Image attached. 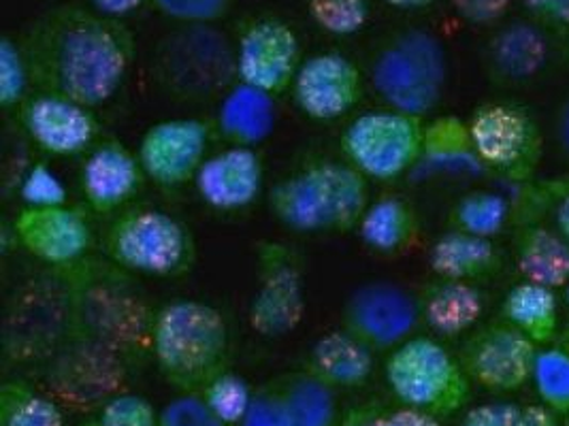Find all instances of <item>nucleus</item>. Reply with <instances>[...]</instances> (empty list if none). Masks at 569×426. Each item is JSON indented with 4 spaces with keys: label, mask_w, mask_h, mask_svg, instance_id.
Listing matches in <instances>:
<instances>
[{
    "label": "nucleus",
    "mask_w": 569,
    "mask_h": 426,
    "mask_svg": "<svg viewBox=\"0 0 569 426\" xmlns=\"http://www.w3.org/2000/svg\"><path fill=\"white\" fill-rule=\"evenodd\" d=\"M290 90L306 118L333 122L361 103L365 78L348 55L320 52L303 58Z\"/></svg>",
    "instance_id": "obj_16"
},
{
    "label": "nucleus",
    "mask_w": 569,
    "mask_h": 426,
    "mask_svg": "<svg viewBox=\"0 0 569 426\" xmlns=\"http://www.w3.org/2000/svg\"><path fill=\"white\" fill-rule=\"evenodd\" d=\"M0 426H64L60 407L24 382L0 388Z\"/></svg>",
    "instance_id": "obj_31"
},
{
    "label": "nucleus",
    "mask_w": 569,
    "mask_h": 426,
    "mask_svg": "<svg viewBox=\"0 0 569 426\" xmlns=\"http://www.w3.org/2000/svg\"><path fill=\"white\" fill-rule=\"evenodd\" d=\"M199 395L220 423L239 426L252 405L254 390L241 375L227 369L216 375Z\"/></svg>",
    "instance_id": "obj_32"
},
{
    "label": "nucleus",
    "mask_w": 569,
    "mask_h": 426,
    "mask_svg": "<svg viewBox=\"0 0 569 426\" xmlns=\"http://www.w3.org/2000/svg\"><path fill=\"white\" fill-rule=\"evenodd\" d=\"M555 346L561 347L563 352H568L569 354V322L566 326L561 324V331H559V335H557V339H555Z\"/></svg>",
    "instance_id": "obj_50"
},
{
    "label": "nucleus",
    "mask_w": 569,
    "mask_h": 426,
    "mask_svg": "<svg viewBox=\"0 0 569 426\" xmlns=\"http://www.w3.org/2000/svg\"><path fill=\"white\" fill-rule=\"evenodd\" d=\"M311 22L331 37H352L367 27L371 0H303Z\"/></svg>",
    "instance_id": "obj_34"
},
{
    "label": "nucleus",
    "mask_w": 569,
    "mask_h": 426,
    "mask_svg": "<svg viewBox=\"0 0 569 426\" xmlns=\"http://www.w3.org/2000/svg\"><path fill=\"white\" fill-rule=\"evenodd\" d=\"M18 109L28 139L50 156H79L97 145L101 126L92 106L34 90Z\"/></svg>",
    "instance_id": "obj_15"
},
{
    "label": "nucleus",
    "mask_w": 569,
    "mask_h": 426,
    "mask_svg": "<svg viewBox=\"0 0 569 426\" xmlns=\"http://www.w3.org/2000/svg\"><path fill=\"white\" fill-rule=\"evenodd\" d=\"M522 407L510 400H492L469 409L461 426H515Z\"/></svg>",
    "instance_id": "obj_44"
},
{
    "label": "nucleus",
    "mask_w": 569,
    "mask_h": 426,
    "mask_svg": "<svg viewBox=\"0 0 569 426\" xmlns=\"http://www.w3.org/2000/svg\"><path fill=\"white\" fill-rule=\"evenodd\" d=\"M371 426H441L438 418L416 412L410 407H401L395 412H382L373 407V418Z\"/></svg>",
    "instance_id": "obj_45"
},
{
    "label": "nucleus",
    "mask_w": 569,
    "mask_h": 426,
    "mask_svg": "<svg viewBox=\"0 0 569 426\" xmlns=\"http://www.w3.org/2000/svg\"><path fill=\"white\" fill-rule=\"evenodd\" d=\"M152 80L176 103L201 105L222 99L234 83V43L213 24H178L152 50Z\"/></svg>",
    "instance_id": "obj_4"
},
{
    "label": "nucleus",
    "mask_w": 569,
    "mask_h": 426,
    "mask_svg": "<svg viewBox=\"0 0 569 426\" xmlns=\"http://www.w3.org/2000/svg\"><path fill=\"white\" fill-rule=\"evenodd\" d=\"M467 126L487 173L517 186L536 180L543 159V133L527 106L510 101L485 103L473 109Z\"/></svg>",
    "instance_id": "obj_8"
},
{
    "label": "nucleus",
    "mask_w": 569,
    "mask_h": 426,
    "mask_svg": "<svg viewBox=\"0 0 569 426\" xmlns=\"http://www.w3.org/2000/svg\"><path fill=\"white\" fill-rule=\"evenodd\" d=\"M103 243L113 265L154 277H178L197 258L188 226L154 207L122 210L109 222Z\"/></svg>",
    "instance_id": "obj_7"
},
{
    "label": "nucleus",
    "mask_w": 569,
    "mask_h": 426,
    "mask_svg": "<svg viewBox=\"0 0 569 426\" xmlns=\"http://www.w3.org/2000/svg\"><path fill=\"white\" fill-rule=\"evenodd\" d=\"M512 224V203L489 190L463 194L448 212V229L473 237L495 240Z\"/></svg>",
    "instance_id": "obj_30"
},
{
    "label": "nucleus",
    "mask_w": 569,
    "mask_h": 426,
    "mask_svg": "<svg viewBox=\"0 0 569 426\" xmlns=\"http://www.w3.org/2000/svg\"><path fill=\"white\" fill-rule=\"evenodd\" d=\"M292 426H337L336 390L311 373H284L273 377Z\"/></svg>",
    "instance_id": "obj_29"
},
{
    "label": "nucleus",
    "mask_w": 569,
    "mask_h": 426,
    "mask_svg": "<svg viewBox=\"0 0 569 426\" xmlns=\"http://www.w3.org/2000/svg\"><path fill=\"white\" fill-rule=\"evenodd\" d=\"M418 166L433 175L487 173L471 143L467 122L455 115H443L433 122H427L425 148Z\"/></svg>",
    "instance_id": "obj_27"
},
{
    "label": "nucleus",
    "mask_w": 569,
    "mask_h": 426,
    "mask_svg": "<svg viewBox=\"0 0 569 426\" xmlns=\"http://www.w3.org/2000/svg\"><path fill=\"white\" fill-rule=\"evenodd\" d=\"M385 2L399 11H420V9H429L438 0H385Z\"/></svg>",
    "instance_id": "obj_49"
},
{
    "label": "nucleus",
    "mask_w": 569,
    "mask_h": 426,
    "mask_svg": "<svg viewBox=\"0 0 569 426\" xmlns=\"http://www.w3.org/2000/svg\"><path fill=\"white\" fill-rule=\"evenodd\" d=\"M278 124L276 97L257 85L237 81L220 99L216 113V134L227 145L257 148L267 141Z\"/></svg>",
    "instance_id": "obj_23"
},
{
    "label": "nucleus",
    "mask_w": 569,
    "mask_h": 426,
    "mask_svg": "<svg viewBox=\"0 0 569 426\" xmlns=\"http://www.w3.org/2000/svg\"><path fill=\"white\" fill-rule=\"evenodd\" d=\"M385 373L390 393L401 407L438 420L457 414L471 393V382L459 358L433 337H410L390 349Z\"/></svg>",
    "instance_id": "obj_6"
},
{
    "label": "nucleus",
    "mask_w": 569,
    "mask_h": 426,
    "mask_svg": "<svg viewBox=\"0 0 569 426\" xmlns=\"http://www.w3.org/2000/svg\"><path fill=\"white\" fill-rule=\"evenodd\" d=\"M376 367V352L346 328L322 335L306 358V372L333 390L361 388Z\"/></svg>",
    "instance_id": "obj_24"
},
{
    "label": "nucleus",
    "mask_w": 569,
    "mask_h": 426,
    "mask_svg": "<svg viewBox=\"0 0 569 426\" xmlns=\"http://www.w3.org/2000/svg\"><path fill=\"white\" fill-rule=\"evenodd\" d=\"M257 261L259 286L248 307V322L260 337H284L299 328L308 307L301 258L284 243L264 241Z\"/></svg>",
    "instance_id": "obj_11"
},
{
    "label": "nucleus",
    "mask_w": 569,
    "mask_h": 426,
    "mask_svg": "<svg viewBox=\"0 0 569 426\" xmlns=\"http://www.w3.org/2000/svg\"><path fill=\"white\" fill-rule=\"evenodd\" d=\"M457 16L471 27L499 24L512 7V0H450Z\"/></svg>",
    "instance_id": "obj_43"
},
{
    "label": "nucleus",
    "mask_w": 569,
    "mask_h": 426,
    "mask_svg": "<svg viewBox=\"0 0 569 426\" xmlns=\"http://www.w3.org/2000/svg\"><path fill=\"white\" fill-rule=\"evenodd\" d=\"M561 426H569V412L568 414H563V423H561Z\"/></svg>",
    "instance_id": "obj_51"
},
{
    "label": "nucleus",
    "mask_w": 569,
    "mask_h": 426,
    "mask_svg": "<svg viewBox=\"0 0 569 426\" xmlns=\"http://www.w3.org/2000/svg\"><path fill=\"white\" fill-rule=\"evenodd\" d=\"M427 122L395 109L367 111L341 134V152L369 182H395L418 166Z\"/></svg>",
    "instance_id": "obj_9"
},
{
    "label": "nucleus",
    "mask_w": 569,
    "mask_h": 426,
    "mask_svg": "<svg viewBox=\"0 0 569 426\" xmlns=\"http://www.w3.org/2000/svg\"><path fill=\"white\" fill-rule=\"evenodd\" d=\"M566 298H568V303H569V282H568V286H566Z\"/></svg>",
    "instance_id": "obj_52"
},
{
    "label": "nucleus",
    "mask_w": 569,
    "mask_h": 426,
    "mask_svg": "<svg viewBox=\"0 0 569 426\" xmlns=\"http://www.w3.org/2000/svg\"><path fill=\"white\" fill-rule=\"evenodd\" d=\"M416 298L422 324L443 339L471 333L485 314V294L469 282L436 275L416 291Z\"/></svg>",
    "instance_id": "obj_22"
},
{
    "label": "nucleus",
    "mask_w": 569,
    "mask_h": 426,
    "mask_svg": "<svg viewBox=\"0 0 569 426\" xmlns=\"http://www.w3.org/2000/svg\"><path fill=\"white\" fill-rule=\"evenodd\" d=\"M234 50L239 81L257 85L273 97L292 88L303 62L295 28L280 18L248 20L237 34Z\"/></svg>",
    "instance_id": "obj_14"
},
{
    "label": "nucleus",
    "mask_w": 569,
    "mask_h": 426,
    "mask_svg": "<svg viewBox=\"0 0 569 426\" xmlns=\"http://www.w3.org/2000/svg\"><path fill=\"white\" fill-rule=\"evenodd\" d=\"M527 20L548 34L569 37V0H522Z\"/></svg>",
    "instance_id": "obj_42"
},
{
    "label": "nucleus",
    "mask_w": 569,
    "mask_h": 426,
    "mask_svg": "<svg viewBox=\"0 0 569 426\" xmlns=\"http://www.w3.org/2000/svg\"><path fill=\"white\" fill-rule=\"evenodd\" d=\"M568 53H569V37H568Z\"/></svg>",
    "instance_id": "obj_53"
},
{
    "label": "nucleus",
    "mask_w": 569,
    "mask_h": 426,
    "mask_svg": "<svg viewBox=\"0 0 569 426\" xmlns=\"http://www.w3.org/2000/svg\"><path fill=\"white\" fill-rule=\"evenodd\" d=\"M515 426H561L555 412H550L546 405H529L522 407Z\"/></svg>",
    "instance_id": "obj_47"
},
{
    "label": "nucleus",
    "mask_w": 569,
    "mask_h": 426,
    "mask_svg": "<svg viewBox=\"0 0 569 426\" xmlns=\"http://www.w3.org/2000/svg\"><path fill=\"white\" fill-rule=\"evenodd\" d=\"M357 231L373 254L401 256L420 240L422 222L410 201L397 194H387L369 203Z\"/></svg>",
    "instance_id": "obj_26"
},
{
    "label": "nucleus",
    "mask_w": 569,
    "mask_h": 426,
    "mask_svg": "<svg viewBox=\"0 0 569 426\" xmlns=\"http://www.w3.org/2000/svg\"><path fill=\"white\" fill-rule=\"evenodd\" d=\"M538 354L540 347L527 335L499 318L467 333L457 358L471 384L506 395L533 379Z\"/></svg>",
    "instance_id": "obj_10"
},
{
    "label": "nucleus",
    "mask_w": 569,
    "mask_h": 426,
    "mask_svg": "<svg viewBox=\"0 0 569 426\" xmlns=\"http://www.w3.org/2000/svg\"><path fill=\"white\" fill-rule=\"evenodd\" d=\"M369 81L385 105L427 118L440 105L448 83V53L425 28H399L369 53Z\"/></svg>",
    "instance_id": "obj_5"
},
{
    "label": "nucleus",
    "mask_w": 569,
    "mask_h": 426,
    "mask_svg": "<svg viewBox=\"0 0 569 426\" xmlns=\"http://www.w3.org/2000/svg\"><path fill=\"white\" fill-rule=\"evenodd\" d=\"M146 4H152V0H88V7L113 20H124Z\"/></svg>",
    "instance_id": "obj_46"
},
{
    "label": "nucleus",
    "mask_w": 569,
    "mask_h": 426,
    "mask_svg": "<svg viewBox=\"0 0 569 426\" xmlns=\"http://www.w3.org/2000/svg\"><path fill=\"white\" fill-rule=\"evenodd\" d=\"M533 384L543 405L555 414L569 412V354L561 347H540Z\"/></svg>",
    "instance_id": "obj_33"
},
{
    "label": "nucleus",
    "mask_w": 569,
    "mask_h": 426,
    "mask_svg": "<svg viewBox=\"0 0 569 426\" xmlns=\"http://www.w3.org/2000/svg\"><path fill=\"white\" fill-rule=\"evenodd\" d=\"M216 134L213 122L203 118H171L156 122L137 148L146 178L156 186L180 187L194 182L209 156Z\"/></svg>",
    "instance_id": "obj_13"
},
{
    "label": "nucleus",
    "mask_w": 569,
    "mask_h": 426,
    "mask_svg": "<svg viewBox=\"0 0 569 426\" xmlns=\"http://www.w3.org/2000/svg\"><path fill=\"white\" fill-rule=\"evenodd\" d=\"M18 243L48 265H76L92 247V226L71 205L24 207L13 220Z\"/></svg>",
    "instance_id": "obj_17"
},
{
    "label": "nucleus",
    "mask_w": 569,
    "mask_h": 426,
    "mask_svg": "<svg viewBox=\"0 0 569 426\" xmlns=\"http://www.w3.org/2000/svg\"><path fill=\"white\" fill-rule=\"evenodd\" d=\"M150 344L158 372L180 395H199L216 375L229 369L227 318L199 298L162 305L152 318Z\"/></svg>",
    "instance_id": "obj_3"
},
{
    "label": "nucleus",
    "mask_w": 569,
    "mask_h": 426,
    "mask_svg": "<svg viewBox=\"0 0 569 426\" xmlns=\"http://www.w3.org/2000/svg\"><path fill=\"white\" fill-rule=\"evenodd\" d=\"M555 141L561 156L569 162V94L561 101L555 115Z\"/></svg>",
    "instance_id": "obj_48"
},
{
    "label": "nucleus",
    "mask_w": 569,
    "mask_h": 426,
    "mask_svg": "<svg viewBox=\"0 0 569 426\" xmlns=\"http://www.w3.org/2000/svg\"><path fill=\"white\" fill-rule=\"evenodd\" d=\"M30 69L20 39L4 34L0 39V105L20 106L30 97Z\"/></svg>",
    "instance_id": "obj_36"
},
{
    "label": "nucleus",
    "mask_w": 569,
    "mask_h": 426,
    "mask_svg": "<svg viewBox=\"0 0 569 426\" xmlns=\"http://www.w3.org/2000/svg\"><path fill=\"white\" fill-rule=\"evenodd\" d=\"M158 426H227L220 423L201 395H180L162 407Z\"/></svg>",
    "instance_id": "obj_40"
},
{
    "label": "nucleus",
    "mask_w": 569,
    "mask_h": 426,
    "mask_svg": "<svg viewBox=\"0 0 569 426\" xmlns=\"http://www.w3.org/2000/svg\"><path fill=\"white\" fill-rule=\"evenodd\" d=\"M233 0H152L156 11L178 24H216Z\"/></svg>",
    "instance_id": "obj_39"
},
{
    "label": "nucleus",
    "mask_w": 569,
    "mask_h": 426,
    "mask_svg": "<svg viewBox=\"0 0 569 426\" xmlns=\"http://www.w3.org/2000/svg\"><path fill=\"white\" fill-rule=\"evenodd\" d=\"M146 171L137 152L120 139L99 141L81 162L79 187L88 207L97 213L127 210L146 184Z\"/></svg>",
    "instance_id": "obj_18"
},
{
    "label": "nucleus",
    "mask_w": 569,
    "mask_h": 426,
    "mask_svg": "<svg viewBox=\"0 0 569 426\" xmlns=\"http://www.w3.org/2000/svg\"><path fill=\"white\" fill-rule=\"evenodd\" d=\"M520 187V196L517 203H512V213L542 215L546 210H552L555 229L569 243V175Z\"/></svg>",
    "instance_id": "obj_35"
},
{
    "label": "nucleus",
    "mask_w": 569,
    "mask_h": 426,
    "mask_svg": "<svg viewBox=\"0 0 569 426\" xmlns=\"http://www.w3.org/2000/svg\"><path fill=\"white\" fill-rule=\"evenodd\" d=\"M499 318L527 335L538 347L555 344L561 331L555 291L533 282L517 284L503 296Z\"/></svg>",
    "instance_id": "obj_28"
},
{
    "label": "nucleus",
    "mask_w": 569,
    "mask_h": 426,
    "mask_svg": "<svg viewBox=\"0 0 569 426\" xmlns=\"http://www.w3.org/2000/svg\"><path fill=\"white\" fill-rule=\"evenodd\" d=\"M369 203V180L348 160H310L269 192L273 217L299 235L357 231Z\"/></svg>",
    "instance_id": "obj_2"
},
{
    "label": "nucleus",
    "mask_w": 569,
    "mask_h": 426,
    "mask_svg": "<svg viewBox=\"0 0 569 426\" xmlns=\"http://www.w3.org/2000/svg\"><path fill=\"white\" fill-rule=\"evenodd\" d=\"M487 80L495 88L515 90L540 78L550 60V34L531 20L501 24L482 55Z\"/></svg>",
    "instance_id": "obj_20"
},
{
    "label": "nucleus",
    "mask_w": 569,
    "mask_h": 426,
    "mask_svg": "<svg viewBox=\"0 0 569 426\" xmlns=\"http://www.w3.org/2000/svg\"><path fill=\"white\" fill-rule=\"evenodd\" d=\"M18 39L34 90L92 109L120 92L137 53L134 34L122 20L104 18L83 4L48 9Z\"/></svg>",
    "instance_id": "obj_1"
},
{
    "label": "nucleus",
    "mask_w": 569,
    "mask_h": 426,
    "mask_svg": "<svg viewBox=\"0 0 569 426\" xmlns=\"http://www.w3.org/2000/svg\"><path fill=\"white\" fill-rule=\"evenodd\" d=\"M192 184L211 210L241 212L262 194L264 162L257 148L227 145L209 154Z\"/></svg>",
    "instance_id": "obj_19"
},
{
    "label": "nucleus",
    "mask_w": 569,
    "mask_h": 426,
    "mask_svg": "<svg viewBox=\"0 0 569 426\" xmlns=\"http://www.w3.org/2000/svg\"><path fill=\"white\" fill-rule=\"evenodd\" d=\"M79 426H158V412L146 397L118 395Z\"/></svg>",
    "instance_id": "obj_37"
},
{
    "label": "nucleus",
    "mask_w": 569,
    "mask_h": 426,
    "mask_svg": "<svg viewBox=\"0 0 569 426\" xmlns=\"http://www.w3.org/2000/svg\"><path fill=\"white\" fill-rule=\"evenodd\" d=\"M429 265L438 277L482 284L503 271L506 256L495 240L446 231L431 245Z\"/></svg>",
    "instance_id": "obj_25"
},
{
    "label": "nucleus",
    "mask_w": 569,
    "mask_h": 426,
    "mask_svg": "<svg viewBox=\"0 0 569 426\" xmlns=\"http://www.w3.org/2000/svg\"><path fill=\"white\" fill-rule=\"evenodd\" d=\"M422 324L416 293L392 282H369L348 296L341 328L359 337L373 352L401 346Z\"/></svg>",
    "instance_id": "obj_12"
},
{
    "label": "nucleus",
    "mask_w": 569,
    "mask_h": 426,
    "mask_svg": "<svg viewBox=\"0 0 569 426\" xmlns=\"http://www.w3.org/2000/svg\"><path fill=\"white\" fill-rule=\"evenodd\" d=\"M239 426H292L273 379L254 390L252 405Z\"/></svg>",
    "instance_id": "obj_41"
},
{
    "label": "nucleus",
    "mask_w": 569,
    "mask_h": 426,
    "mask_svg": "<svg viewBox=\"0 0 569 426\" xmlns=\"http://www.w3.org/2000/svg\"><path fill=\"white\" fill-rule=\"evenodd\" d=\"M22 199L27 207H56L67 205V187L50 164H32L22 180Z\"/></svg>",
    "instance_id": "obj_38"
},
{
    "label": "nucleus",
    "mask_w": 569,
    "mask_h": 426,
    "mask_svg": "<svg viewBox=\"0 0 569 426\" xmlns=\"http://www.w3.org/2000/svg\"><path fill=\"white\" fill-rule=\"evenodd\" d=\"M512 252L525 282L563 288L569 282V243L542 215H512Z\"/></svg>",
    "instance_id": "obj_21"
}]
</instances>
